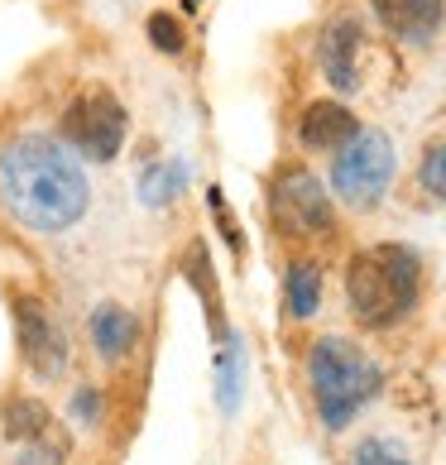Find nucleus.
Listing matches in <instances>:
<instances>
[{"label":"nucleus","instance_id":"ddd939ff","mask_svg":"<svg viewBox=\"0 0 446 465\" xmlns=\"http://www.w3.org/2000/svg\"><path fill=\"white\" fill-rule=\"evenodd\" d=\"M283 302H288V317H317V302H322V269L317 264H288V279H283Z\"/></svg>","mask_w":446,"mask_h":465},{"label":"nucleus","instance_id":"20e7f679","mask_svg":"<svg viewBox=\"0 0 446 465\" xmlns=\"http://www.w3.org/2000/svg\"><path fill=\"white\" fill-rule=\"evenodd\" d=\"M58 125H63V140H67V149H73L77 159L111 163L115 153L125 149L130 115H125V106H120V96H115L111 87L92 82V87H82V92L63 106Z\"/></svg>","mask_w":446,"mask_h":465},{"label":"nucleus","instance_id":"0eeeda50","mask_svg":"<svg viewBox=\"0 0 446 465\" xmlns=\"http://www.w3.org/2000/svg\"><path fill=\"white\" fill-rule=\"evenodd\" d=\"M15 336H20L25 365L39 379H58L67 370V341L39 298H15Z\"/></svg>","mask_w":446,"mask_h":465},{"label":"nucleus","instance_id":"aec40b11","mask_svg":"<svg viewBox=\"0 0 446 465\" xmlns=\"http://www.w3.org/2000/svg\"><path fill=\"white\" fill-rule=\"evenodd\" d=\"M15 465H63V451H58V446H48V441H34Z\"/></svg>","mask_w":446,"mask_h":465},{"label":"nucleus","instance_id":"39448f33","mask_svg":"<svg viewBox=\"0 0 446 465\" xmlns=\"http://www.w3.org/2000/svg\"><path fill=\"white\" fill-rule=\"evenodd\" d=\"M393 140L384 130H355L351 144L336 149V163H332V187L336 197L355 206V212H370V206H380L389 183H393Z\"/></svg>","mask_w":446,"mask_h":465},{"label":"nucleus","instance_id":"2eb2a0df","mask_svg":"<svg viewBox=\"0 0 446 465\" xmlns=\"http://www.w3.org/2000/svg\"><path fill=\"white\" fill-rule=\"evenodd\" d=\"M418 183H422V193H432L437 202H446V140H437V144L422 149Z\"/></svg>","mask_w":446,"mask_h":465},{"label":"nucleus","instance_id":"9b49d317","mask_svg":"<svg viewBox=\"0 0 446 465\" xmlns=\"http://www.w3.org/2000/svg\"><path fill=\"white\" fill-rule=\"evenodd\" d=\"M134 331H140V322H134V312H125L120 302H101L92 312V346H96V355L106 360V365H115V360L130 355Z\"/></svg>","mask_w":446,"mask_h":465},{"label":"nucleus","instance_id":"412c9836","mask_svg":"<svg viewBox=\"0 0 446 465\" xmlns=\"http://www.w3.org/2000/svg\"><path fill=\"white\" fill-rule=\"evenodd\" d=\"M77 418H96V389H82V399H77Z\"/></svg>","mask_w":446,"mask_h":465},{"label":"nucleus","instance_id":"9d476101","mask_svg":"<svg viewBox=\"0 0 446 465\" xmlns=\"http://www.w3.org/2000/svg\"><path fill=\"white\" fill-rule=\"evenodd\" d=\"M380 15H384V25L399 34V39L427 44L441 29L446 0H380Z\"/></svg>","mask_w":446,"mask_h":465},{"label":"nucleus","instance_id":"f03ea898","mask_svg":"<svg viewBox=\"0 0 446 465\" xmlns=\"http://www.w3.org/2000/svg\"><path fill=\"white\" fill-rule=\"evenodd\" d=\"M422 292V260L408 245H370L346 264V298L365 326H393Z\"/></svg>","mask_w":446,"mask_h":465},{"label":"nucleus","instance_id":"7ed1b4c3","mask_svg":"<svg viewBox=\"0 0 446 465\" xmlns=\"http://www.w3.org/2000/svg\"><path fill=\"white\" fill-rule=\"evenodd\" d=\"M307 379H312V403L327 432L351 427L355 412L384 389V370L346 336H322L307 351Z\"/></svg>","mask_w":446,"mask_h":465},{"label":"nucleus","instance_id":"423d86ee","mask_svg":"<svg viewBox=\"0 0 446 465\" xmlns=\"http://www.w3.org/2000/svg\"><path fill=\"white\" fill-rule=\"evenodd\" d=\"M269 216L273 226L293 240H312V235H327L336 226V212H332V197L302 163H283L269 183Z\"/></svg>","mask_w":446,"mask_h":465},{"label":"nucleus","instance_id":"f8f14e48","mask_svg":"<svg viewBox=\"0 0 446 465\" xmlns=\"http://www.w3.org/2000/svg\"><path fill=\"white\" fill-rule=\"evenodd\" d=\"M0 432L10 441H44L48 408L39 399H29V393H10V399L0 403Z\"/></svg>","mask_w":446,"mask_h":465},{"label":"nucleus","instance_id":"dca6fc26","mask_svg":"<svg viewBox=\"0 0 446 465\" xmlns=\"http://www.w3.org/2000/svg\"><path fill=\"white\" fill-rule=\"evenodd\" d=\"M144 29H149V44L159 48V54H183V48H187V34H183V25H178L168 10L149 15V25H144Z\"/></svg>","mask_w":446,"mask_h":465},{"label":"nucleus","instance_id":"f3484780","mask_svg":"<svg viewBox=\"0 0 446 465\" xmlns=\"http://www.w3.org/2000/svg\"><path fill=\"white\" fill-rule=\"evenodd\" d=\"M351 465H413V460H408L393 441L370 437V441H360V446H355V460H351Z\"/></svg>","mask_w":446,"mask_h":465},{"label":"nucleus","instance_id":"1a4fd4ad","mask_svg":"<svg viewBox=\"0 0 446 465\" xmlns=\"http://www.w3.org/2000/svg\"><path fill=\"white\" fill-rule=\"evenodd\" d=\"M355 130H360V120L341 106V101H312V106H302V115H298V140H302V149H317V153L351 144Z\"/></svg>","mask_w":446,"mask_h":465},{"label":"nucleus","instance_id":"4468645a","mask_svg":"<svg viewBox=\"0 0 446 465\" xmlns=\"http://www.w3.org/2000/svg\"><path fill=\"white\" fill-rule=\"evenodd\" d=\"M183 273H187V283H193L197 292H202V302H207V312H212V326L221 331V312H216V273H212V260H207V245L202 240H193L187 245V254H183Z\"/></svg>","mask_w":446,"mask_h":465},{"label":"nucleus","instance_id":"6e6552de","mask_svg":"<svg viewBox=\"0 0 446 465\" xmlns=\"http://www.w3.org/2000/svg\"><path fill=\"white\" fill-rule=\"evenodd\" d=\"M360 44H365V34H360V25L351 20V15H341V20H332L327 29H322L317 39V58H322V73H327V82L336 92H360Z\"/></svg>","mask_w":446,"mask_h":465},{"label":"nucleus","instance_id":"a211bd4d","mask_svg":"<svg viewBox=\"0 0 446 465\" xmlns=\"http://www.w3.org/2000/svg\"><path fill=\"white\" fill-rule=\"evenodd\" d=\"M207 202H212V216H216L221 235H226V240H231V250L240 254V250H245V235H240L235 216H231V206H226V197H221V187H212V193H207Z\"/></svg>","mask_w":446,"mask_h":465},{"label":"nucleus","instance_id":"f257e3e1","mask_svg":"<svg viewBox=\"0 0 446 465\" xmlns=\"http://www.w3.org/2000/svg\"><path fill=\"white\" fill-rule=\"evenodd\" d=\"M0 202L20 226L58 235L87 216L92 187L67 144L48 134H20L0 149Z\"/></svg>","mask_w":446,"mask_h":465},{"label":"nucleus","instance_id":"6ab92c4d","mask_svg":"<svg viewBox=\"0 0 446 465\" xmlns=\"http://www.w3.org/2000/svg\"><path fill=\"white\" fill-rule=\"evenodd\" d=\"M235 389H240V360H235V341L221 355V408H235Z\"/></svg>","mask_w":446,"mask_h":465}]
</instances>
